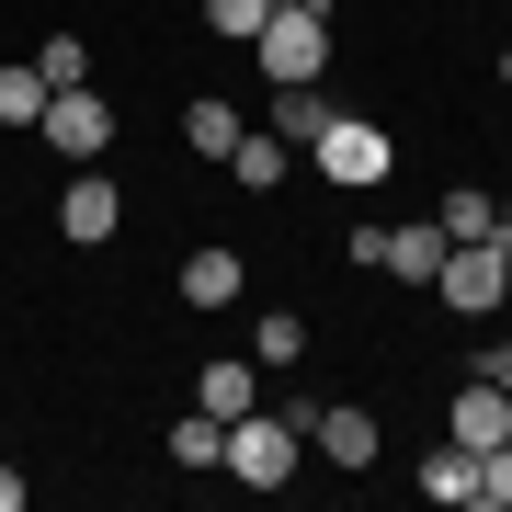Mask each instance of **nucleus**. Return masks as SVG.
<instances>
[{
  "label": "nucleus",
  "instance_id": "nucleus-22",
  "mask_svg": "<svg viewBox=\"0 0 512 512\" xmlns=\"http://www.w3.org/2000/svg\"><path fill=\"white\" fill-rule=\"evenodd\" d=\"M478 512H512V444H490V456H478Z\"/></svg>",
  "mask_w": 512,
  "mask_h": 512
},
{
  "label": "nucleus",
  "instance_id": "nucleus-6",
  "mask_svg": "<svg viewBox=\"0 0 512 512\" xmlns=\"http://www.w3.org/2000/svg\"><path fill=\"white\" fill-rule=\"evenodd\" d=\"M114 228H126V194L103 183V160H80V171H69V194H57V239H80V251H103Z\"/></svg>",
  "mask_w": 512,
  "mask_h": 512
},
{
  "label": "nucleus",
  "instance_id": "nucleus-11",
  "mask_svg": "<svg viewBox=\"0 0 512 512\" xmlns=\"http://www.w3.org/2000/svg\"><path fill=\"white\" fill-rule=\"evenodd\" d=\"M285 171H296V148H285L274 126H239V148H228V183H239V194H274Z\"/></svg>",
  "mask_w": 512,
  "mask_h": 512
},
{
  "label": "nucleus",
  "instance_id": "nucleus-7",
  "mask_svg": "<svg viewBox=\"0 0 512 512\" xmlns=\"http://www.w3.org/2000/svg\"><path fill=\"white\" fill-rule=\"evenodd\" d=\"M285 410L330 467H376V410H342V399H285Z\"/></svg>",
  "mask_w": 512,
  "mask_h": 512
},
{
  "label": "nucleus",
  "instance_id": "nucleus-18",
  "mask_svg": "<svg viewBox=\"0 0 512 512\" xmlns=\"http://www.w3.org/2000/svg\"><path fill=\"white\" fill-rule=\"evenodd\" d=\"M0 126H46V69L35 57H0Z\"/></svg>",
  "mask_w": 512,
  "mask_h": 512
},
{
  "label": "nucleus",
  "instance_id": "nucleus-2",
  "mask_svg": "<svg viewBox=\"0 0 512 512\" xmlns=\"http://www.w3.org/2000/svg\"><path fill=\"white\" fill-rule=\"evenodd\" d=\"M319 160V183H342V194H376L387 171H399V137L376 126V114H330V137L308 148Z\"/></svg>",
  "mask_w": 512,
  "mask_h": 512
},
{
  "label": "nucleus",
  "instance_id": "nucleus-26",
  "mask_svg": "<svg viewBox=\"0 0 512 512\" xmlns=\"http://www.w3.org/2000/svg\"><path fill=\"white\" fill-rule=\"evenodd\" d=\"M501 251H512V205H501Z\"/></svg>",
  "mask_w": 512,
  "mask_h": 512
},
{
  "label": "nucleus",
  "instance_id": "nucleus-27",
  "mask_svg": "<svg viewBox=\"0 0 512 512\" xmlns=\"http://www.w3.org/2000/svg\"><path fill=\"white\" fill-rule=\"evenodd\" d=\"M274 12H308V0H274Z\"/></svg>",
  "mask_w": 512,
  "mask_h": 512
},
{
  "label": "nucleus",
  "instance_id": "nucleus-5",
  "mask_svg": "<svg viewBox=\"0 0 512 512\" xmlns=\"http://www.w3.org/2000/svg\"><path fill=\"white\" fill-rule=\"evenodd\" d=\"M35 137L80 171V160H103V148H114V103L92 92V80H80V92H46V126H35Z\"/></svg>",
  "mask_w": 512,
  "mask_h": 512
},
{
  "label": "nucleus",
  "instance_id": "nucleus-14",
  "mask_svg": "<svg viewBox=\"0 0 512 512\" xmlns=\"http://www.w3.org/2000/svg\"><path fill=\"white\" fill-rule=\"evenodd\" d=\"M330 114H342V103H330L319 80H285V92H274V137H285V148H319Z\"/></svg>",
  "mask_w": 512,
  "mask_h": 512
},
{
  "label": "nucleus",
  "instance_id": "nucleus-15",
  "mask_svg": "<svg viewBox=\"0 0 512 512\" xmlns=\"http://www.w3.org/2000/svg\"><path fill=\"white\" fill-rule=\"evenodd\" d=\"M217 456H228V421L217 410H183V421H171V467H183V478H217Z\"/></svg>",
  "mask_w": 512,
  "mask_h": 512
},
{
  "label": "nucleus",
  "instance_id": "nucleus-24",
  "mask_svg": "<svg viewBox=\"0 0 512 512\" xmlns=\"http://www.w3.org/2000/svg\"><path fill=\"white\" fill-rule=\"evenodd\" d=\"M0 512H23V478H12V467H0Z\"/></svg>",
  "mask_w": 512,
  "mask_h": 512
},
{
  "label": "nucleus",
  "instance_id": "nucleus-13",
  "mask_svg": "<svg viewBox=\"0 0 512 512\" xmlns=\"http://www.w3.org/2000/svg\"><path fill=\"white\" fill-rule=\"evenodd\" d=\"M421 501H444V512H478V456H467L456 433H444L433 456H421Z\"/></svg>",
  "mask_w": 512,
  "mask_h": 512
},
{
  "label": "nucleus",
  "instance_id": "nucleus-4",
  "mask_svg": "<svg viewBox=\"0 0 512 512\" xmlns=\"http://www.w3.org/2000/svg\"><path fill=\"white\" fill-rule=\"evenodd\" d=\"M251 57H262L274 92H285V80H330V12H319V0H308V12H274L251 35Z\"/></svg>",
  "mask_w": 512,
  "mask_h": 512
},
{
  "label": "nucleus",
  "instance_id": "nucleus-10",
  "mask_svg": "<svg viewBox=\"0 0 512 512\" xmlns=\"http://www.w3.org/2000/svg\"><path fill=\"white\" fill-rule=\"evenodd\" d=\"M194 410H217V421L262 410V365H251V353H217V365H194Z\"/></svg>",
  "mask_w": 512,
  "mask_h": 512
},
{
  "label": "nucleus",
  "instance_id": "nucleus-21",
  "mask_svg": "<svg viewBox=\"0 0 512 512\" xmlns=\"http://www.w3.org/2000/svg\"><path fill=\"white\" fill-rule=\"evenodd\" d=\"M262 23H274V0H205V35H228V46H251Z\"/></svg>",
  "mask_w": 512,
  "mask_h": 512
},
{
  "label": "nucleus",
  "instance_id": "nucleus-12",
  "mask_svg": "<svg viewBox=\"0 0 512 512\" xmlns=\"http://www.w3.org/2000/svg\"><path fill=\"white\" fill-rule=\"evenodd\" d=\"M239 285H251V262H239V251H228V239H205V251L183 262V308H228V296H239Z\"/></svg>",
  "mask_w": 512,
  "mask_h": 512
},
{
  "label": "nucleus",
  "instance_id": "nucleus-19",
  "mask_svg": "<svg viewBox=\"0 0 512 512\" xmlns=\"http://www.w3.org/2000/svg\"><path fill=\"white\" fill-rule=\"evenodd\" d=\"M183 148H194V160H228V148H239V103H217V92H205V103L183 114Z\"/></svg>",
  "mask_w": 512,
  "mask_h": 512
},
{
  "label": "nucleus",
  "instance_id": "nucleus-28",
  "mask_svg": "<svg viewBox=\"0 0 512 512\" xmlns=\"http://www.w3.org/2000/svg\"><path fill=\"white\" fill-rule=\"evenodd\" d=\"M501 23H512V0H501Z\"/></svg>",
  "mask_w": 512,
  "mask_h": 512
},
{
  "label": "nucleus",
  "instance_id": "nucleus-17",
  "mask_svg": "<svg viewBox=\"0 0 512 512\" xmlns=\"http://www.w3.org/2000/svg\"><path fill=\"white\" fill-rule=\"evenodd\" d=\"M433 228H444V239H501V194H478V183H456V194L433 205Z\"/></svg>",
  "mask_w": 512,
  "mask_h": 512
},
{
  "label": "nucleus",
  "instance_id": "nucleus-8",
  "mask_svg": "<svg viewBox=\"0 0 512 512\" xmlns=\"http://www.w3.org/2000/svg\"><path fill=\"white\" fill-rule=\"evenodd\" d=\"M444 433H456L467 456H490V444H512V387L467 376V387H456V421H444Z\"/></svg>",
  "mask_w": 512,
  "mask_h": 512
},
{
  "label": "nucleus",
  "instance_id": "nucleus-25",
  "mask_svg": "<svg viewBox=\"0 0 512 512\" xmlns=\"http://www.w3.org/2000/svg\"><path fill=\"white\" fill-rule=\"evenodd\" d=\"M501 92H512V46H501Z\"/></svg>",
  "mask_w": 512,
  "mask_h": 512
},
{
  "label": "nucleus",
  "instance_id": "nucleus-3",
  "mask_svg": "<svg viewBox=\"0 0 512 512\" xmlns=\"http://www.w3.org/2000/svg\"><path fill=\"white\" fill-rule=\"evenodd\" d=\"M433 296H444L456 319H490L501 296H512V251H501V239H444V274H433Z\"/></svg>",
  "mask_w": 512,
  "mask_h": 512
},
{
  "label": "nucleus",
  "instance_id": "nucleus-20",
  "mask_svg": "<svg viewBox=\"0 0 512 512\" xmlns=\"http://www.w3.org/2000/svg\"><path fill=\"white\" fill-rule=\"evenodd\" d=\"M35 69H46V92H80V80H92V46H80V35H46Z\"/></svg>",
  "mask_w": 512,
  "mask_h": 512
},
{
  "label": "nucleus",
  "instance_id": "nucleus-23",
  "mask_svg": "<svg viewBox=\"0 0 512 512\" xmlns=\"http://www.w3.org/2000/svg\"><path fill=\"white\" fill-rule=\"evenodd\" d=\"M478 376H490V387H512V342H490V353H478Z\"/></svg>",
  "mask_w": 512,
  "mask_h": 512
},
{
  "label": "nucleus",
  "instance_id": "nucleus-1",
  "mask_svg": "<svg viewBox=\"0 0 512 512\" xmlns=\"http://www.w3.org/2000/svg\"><path fill=\"white\" fill-rule=\"evenodd\" d=\"M296 410H239L228 421V456H217V478H239V490H285L296 478Z\"/></svg>",
  "mask_w": 512,
  "mask_h": 512
},
{
  "label": "nucleus",
  "instance_id": "nucleus-9",
  "mask_svg": "<svg viewBox=\"0 0 512 512\" xmlns=\"http://www.w3.org/2000/svg\"><path fill=\"white\" fill-rule=\"evenodd\" d=\"M376 274H399V285H433V274H444V228H433V217H410V228H376Z\"/></svg>",
  "mask_w": 512,
  "mask_h": 512
},
{
  "label": "nucleus",
  "instance_id": "nucleus-16",
  "mask_svg": "<svg viewBox=\"0 0 512 512\" xmlns=\"http://www.w3.org/2000/svg\"><path fill=\"white\" fill-rule=\"evenodd\" d=\"M251 365H262V376L308 365V319H296V308H262V330H251Z\"/></svg>",
  "mask_w": 512,
  "mask_h": 512
}]
</instances>
